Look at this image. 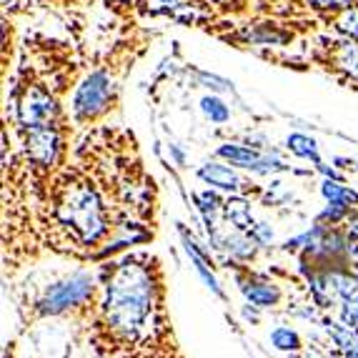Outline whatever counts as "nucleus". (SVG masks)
Segmentation results:
<instances>
[{"instance_id":"12","label":"nucleus","mask_w":358,"mask_h":358,"mask_svg":"<svg viewBox=\"0 0 358 358\" xmlns=\"http://www.w3.org/2000/svg\"><path fill=\"white\" fill-rule=\"evenodd\" d=\"M288 150L296 155H301V158H310L313 163H321V158H318V148H316V141L308 136H301V133H293V136H288Z\"/></svg>"},{"instance_id":"24","label":"nucleus","mask_w":358,"mask_h":358,"mask_svg":"<svg viewBox=\"0 0 358 358\" xmlns=\"http://www.w3.org/2000/svg\"><path fill=\"white\" fill-rule=\"evenodd\" d=\"M308 358H310V356H308Z\"/></svg>"},{"instance_id":"17","label":"nucleus","mask_w":358,"mask_h":358,"mask_svg":"<svg viewBox=\"0 0 358 358\" xmlns=\"http://www.w3.org/2000/svg\"><path fill=\"white\" fill-rule=\"evenodd\" d=\"M196 203H198V208H201V213L206 215V221H208L210 215H213V213H215V210H218V208H223L221 198L215 196V193H210V191L196 193Z\"/></svg>"},{"instance_id":"20","label":"nucleus","mask_w":358,"mask_h":358,"mask_svg":"<svg viewBox=\"0 0 358 358\" xmlns=\"http://www.w3.org/2000/svg\"><path fill=\"white\" fill-rule=\"evenodd\" d=\"M346 236L348 241H358V213H351L346 218Z\"/></svg>"},{"instance_id":"13","label":"nucleus","mask_w":358,"mask_h":358,"mask_svg":"<svg viewBox=\"0 0 358 358\" xmlns=\"http://www.w3.org/2000/svg\"><path fill=\"white\" fill-rule=\"evenodd\" d=\"M271 343H273V348H278V351H299L301 336L296 334V331L286 329V326H278V329H273V334H271Z\"/></svg>"},{"instance_id":"1","label":"nucleus","mask_w":358,"mask_h":358,"mask_svg":"<svg viewBox=\"0 0 358 358\" xmlns=\"http://www.w3.org/2000/svg\"><path fill=\"white\" fill-rule=\"evenodd\" d=\"M90 308V343L106 358H183L166 308V275L153 253L106 263Z\"/></svg>"},{"instance_id":"21","label":"nucleus","mask_w":358,"mask_h":358,"mask_svg":"<svg viewBox=\"0 0 358 358\" xmlns=\"http://www.w3.org/2000/svg\"><path fill=\"white\" fill-rule=\"evenodd\" d=\"M108 6H115V8H126V6H131V0H108Z\"/></svg>"},{"instance_id":"14","label":"nucleus","mask_w":358,"mask_h":358,"mask_svg":"<svg viewBox=\"0 0 358 358\" xmlns=\"http://www.w3.org/2000/svg\"><path fill=\"white\" fill-rule=\"evenodd\" d=\"M201 110H203L213 123H226V120L231 118L228 106L221 101V98H215V96H206L203 101H201Z\"/></svg>"},{"instance_id":"8","label":"nucleus","mask_w":358,"mask_h":358,"mask_svg":"<svg viewBox=\"0 0 358 358\" xmlns=\"http://www.w3.org/2000/svg\"><path fill=\"white\" fill-rule=\"evenodd\" d=\"M336 48L331 50V60L336 63L341 73H346L348 78L358 80V43L353 41H343V43H334Z\"/></svg>"},{"instance_id":"7","label":"nucleus","mask_w":358,"mask_h":358,"mask_svg":"<svg viewBox=\"0 0 358 358\" xmlns=\"http://www.w3.org/2000/svg\"><path fill=\"white\" fill-rule=\"evenodd\" d=\"M198 178L206 180L208 185H215V188H223V191L238 193L243 180L236 176V171H231L228 166H221V163H206V166L198 168Z\"/></svg>"},{"instance_id":"22","label":"nucleus","mask_w":358,"mask_h":358,"mask_svg":"<svg viewBox=\"0 0 358 358\" xmlns=\"http://www.w3.org/2000/svg\"><path fill=\"white\" fill-rule=\"evenodd\" d=\"M215 6H233V3H236V0H213Z\"/></svg>"},{"instance_id":"19","label":"nucleus","mask_w":358,"mask_h":358,"mask_svg":"<svg viewBox=\"0 0 358 358\" xmlns=\"http://www.w3.org/2000/svg\"><path fill=\"white\" fill-rule=\"evenodd\" d=\"M308 3H310V8H316V10H346L356 0H308Z\"/></svg>"},{"instance_id":"9","label":"nucleus","mask_w":358,"mask_h":358,"mask_svg":"<svg viewBox=\"0 0 358 358\" xmlns=\"http://www.w3.org/2000/svg\"><path fill=\"white\" fill-rule=\"evenodd\" d=\"M223 213L226 218L233 223V226L238 228L241 233L243 231H251L253 228V215H251V203L241 196H233L228 198L226 203H223Z\"/></svg>"},{"instance_id":"2","label":"nucleus","mask_w":358,"mask_h":358,"mask_svg":"<svg viewBox=\"0 0 358 358\" xmlns=\"http://www.w3.org/2000/svg\"><path fill=\"white\" fill-rule=\"evenodd\" d=\"M96 281L90 273H76L68 281L55 283L33 303V316H60L66 310L83 308L96 299Z\"/></svg>"},{"instance_id":"6","label":"nucleus","mask_w":358,"mask_h":358,"mask_svg":"<svg viewBox=\"0 0 358 358\" xmlns=\"http://www.w3.org/2000/svg\"><path fill=\"white\" fill-rule=\"evenodd\" d=\"M238 283H241V293H243L253 306H258V308H268V306H275L281 301V288L268 281H263V278H253L251 275V278L245 281L243 275H238Z\"/></svg>"},{"instance_id":"16","label":"nucleus","mask_w":358,"mask_h":358,"mask_svg":"<svg viewBox=\"0 0 358 358\" xmlns=\"http://www.w3.org/2000/svg\"><path fill=\"white\" fill-rule=\"evenodd\" d=\"M348 215H351V206H346V203H331L329 208L318 215V223H321V226H326V223L336 226V223L346 221Z\"/></svg>"},{"instance_id":"15","label":"nucleus","mask_w":358,"mask_h":358,"mask_svg":"<svg viewBox=\"0 0 358 358\" xmlns=\"http://www.w3.org/2000/svg\"><path fill=\"white\" fill-rule=\"evenodd\" d=\"M341 33H346L351 36L353 41H358V6L356 8H346V10H341L338 20H336Z\"/></svg>"},{"instance_id":"10","label":"nucleus","mask_w":358,"mask_h":358,"mask_svg":"<svg viewBox=\"0 0 358 358\" xmlns=\"http://www.w3.org/2000/svg\"><path fill=\"white\" fill-rule=\"evenodd\" d=\"M218 155L221 158H228L233 166H241V168H253L258 161H261V155L251 148H243V145H221L218 148Z\"/></svg>"},{"instance_id":"23","label":"nucleus","mask_w":358,"mask_h":358,"mask_svg":"<svg viewBox=\"0 0 358 358\" xmlns=\"http://www.w3.org/2000/svg\"><path fill=\"white\" fill-rule=\"evenodd\" d=\"M10 3H13V0H3V6H6V8L10 6Z\"/></svg>"},{"instance_id":"18","label":"nucleus","mask_w":358,"mask_h":358,"mask_svg":"<svg viewBox=\"0 0 358 358\" xmlns=\"http://www.w3.org/2000/svg\"><path fill=\"white\" fill-rule=\"evenodd\" d=\"M341 321L346 323L348 329H358V296H353L351 301L343 303V308H341Z\"/></svg>"},{"instance_id":"5","label":"nucleus","mask_w":358,"mask_h":358,"mask_svg":"<svg viewBox=\"0 0 358 358\" xmlns=\"http://www.w3.org/2000/svg\"><path fill=\"white\" fill-rule=\"evenodd\" d=\"M15 110H18L20 128L25 131V128L53 126L58 106H55V101L50 98L48 90H43L41 85H25Z\"/></svg>"},{"instance_id":"4","label":"nucleus","mask_w":358,"mask_h":358,"mask_svg":"<svg viewBox=\"0 0 358 358\" xmlns=\"http://www.w3.org/2000/svg\"><path fill=\"white\" fill-rule=\"evenodd\" d=\"M110 90H113V85H110L108 73H103V71L90 73L83 83L78 85L76 96H73V115H76L78 120H83V123L85 120L98 118L108 108Z\"/></svg>"},{"instance_id":"3","label":"nucleus","mask_w":358,"mask_h":358,"mask_svg":"<svg viewBox=\"0 0 358 358\" xmlns=\"http://www.w3.org/2000/svg\"><path fill=\"white\" fill-rule=\"evenodd\" d=\"M63 136L58 128L53 126H38V128H25L23 131V155L36 176H48L53 168L60 166L63 158Z\"/></svg>"},{"instance_id":"11","label":"nucleus","mask_w":358,"mask_h":358,"mask_svg":"<svg viewBox=\"0 0 358 358\" xmlns=\"http://www.w3.org/2000/svg\"><path fill=\"white\" fill-rule=\"evenodd\" d=\"M321 193L326 201H331V203L358 206V193L351 191V188H346V185L336 183V180H326V183L321 185Z\"/></svg>"}]
</instances>
